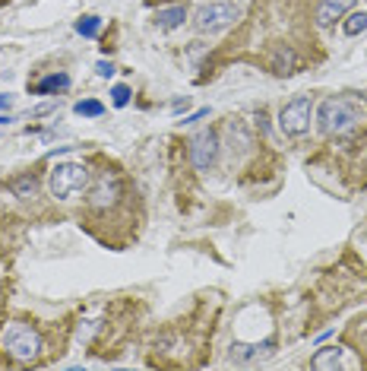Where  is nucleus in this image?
I'll list each match as a JSON object with an SVG mask.
<instances>
[{"label":"nucleus","instance_id":"1","mask_svg":"<svg viewBox=\"0 0 367 371\" xmlns=\"http://www.w3.org/2000/svg\"><path fill=\"white\" fill-rule=\"evenodd\" d=\"M358 121H361L358 105L345 96L323 99L317 108V127H320V133H327V137H345L348 131H354Z\"/></svg>","mask_w":367,"mask_h":371},{"label":"nucleus","instance_id":"2","mask_svg":"<svg viewBox=\"0 0 367 371\" xmlns=\"http://www.w3.org/2000/svg\"><path fill=\"white\" fill-rule=\"evenodd\" d=\"M89 191V168L82 162H57L51 172V194L57 200H73Z\"/></svg>","mask_w":367,"mask_h":371},{"label":"nucleus","instance_id":"3","mask_svg":"<svg viewBox=\"0 0 367 371\" xmlns=\"http://www.w3.org/2000/svg\"><path fill=\"white\" fill-rule=\"evenodd\" d=\"M3 346H7V352L16 358V362H35L41 352V337L35 327L16 321L3 330Z\"/></svg>","mask_w":367,"mask_h":371},{"label":"nucleus","instance_id":"4","mask_svg":"<svg viewBox=\"0 0 367 371\" xmlns=\"http://www.w3.org/2000/svg\"><path fill=\"white\" fill-rule=\"evenodd\" d=\"M310 117H313V99L298 96L279 111V131L285 137H304L310 131Z\"/></svg>","mask_w":367,"mask_h":371},{"label":"nucleus","instance_id":"5","mask_svg":"<svg viewBox=\"0 0 367 371\" xmlns=\"http://www.w3.org/2000/svg\"><path fill=\"white\" fill-rule=\"evenodd\" d=\"M238 16H241V10L234 7V3H228V0H212V3H203V7L193 13V26H197L200 32H222V29H228Z\"/></svg>","mask_w":367,"mask_h":371},{"label":"nucleus","instance_id":"6","mask_svg":"<svg viewBox=\"0 0 367 371\" xmlns=\"http://www.w3.org/2000/svg\"><path fill=\"white\" fill-rule=\"evenodd\" d=\"M218 133L216 131H200L190 137V162L197 172H209L218 159Z\"/></svg>","mask_w":367,"mask_h":371},{"label":"nucleus","instance_id":"7","mask_svg":"<svg viewBox=\"0 0 367 371\" xmlns=\"http://www.w3.org/2000/svg\"><path fill=\"white\" fill-rule=\"evenodd\" d=\"M117 194H121V184H117V178L111 172H102L96 178V184H92V191H89V197H92V206L105 210V206H111L117 200Z\"/></svg>","mask_w":367,"mask_h":371},{"label":"nucleus","instance_id":"8","mask_svg":"<svg viewBox=\"0 0 367 371\" xmlns=\"http://www.w3.org/2000/svg\"><path fill=\"white\" fill-rule=\"evenodd\" d=\"M354 0H320L317 7V26L320 29H329L336 26V20H345L348 13H352Z\"/></svg>","mask_w":367,"mask_h":371},{"label":"nucleus","instance_id":"9","mask_svg":"<svg viewBox=\"0 0 367 371\" xmlns=\"http://www.w3.org/2000/svg\"><path fill=\"white\" fill-rule=\"evenodd\" d=\"M272 349H276V343L272 340H266V343H238L232 346V362H241V365H250V362H260V358L272 356Z\"/></svg>","mask_w":367,"mask_h":371},{"label":"nucleus","instance_id":"10","mask_svg":"<svg viewBox=\"0 0 367 371\" xmlns=\"http://www.w3.org/2000/svg\"><path fill=\"white\" fill-rule=\"evenodd\" d=\"M342 365V349L339 346H327V349H320L317 356L310 358V368L317 371H336Z\"/></svg>","mask_w":367,"mask_h":371},{"label":"nucleus","instance_id":"11","mask_svg":"<svg viewBox=\"0 0 367 371\" xmlns=\"http://www.w3.org/2000/svg\"><path fill=\"white\" fill-rule=\"evenodd\" d=\"M184 20H187V7L184 3H177V7H165V10H158L156 13V26L158 29H177V26H184Z\"/></svg>","mask_w":367,"mask_h":371},{"label":"nucleus","instance_id":"12","mask_svg":"<svg viewBox=\"0 0 367 371\" xmlns=\"http://www.w3.org/2000/svg\"><path fill=\"white\" fill-rule=\"evenodd\" d=\"M67 86H70L67 73H51V76H45V80L35 82V92H38V96H51V92H63Z\"/></svg>","mask_w":367,"mask_h":371},{"label":"nucleus","instance_id":"13","mask_svg":"<svg viewBox=\"0 0 367 371\" xmlns=\"http://www.w3.org/2000/svg\"><path fill=\"white\" fill-rule=\"evenodd\" d=\"M10 191L20 200H32L35 194H38V178H35V175H20V178L10 181Z\"/></svg>","mask_w":367,"mask_h":371},{"label":"nucleus","instance_id":"14","mask_svg":"<svg viewBox=\"0 0 367 371\" xmlns=\"http://www.w3.org/2000/svg\"><path fill=\"white\" fill-rule=\"evenodd\" d=\"M342 32H345V35L367 32V13H364V10H358V13H348L345 22H342Z\"/></svg>","mask_w":367,"mask_h":371},{"label":"nucleus","instance_id":"15","mask_svg":"<svg viewBox=\"0 0 367 371\" xmlns=\"http://www.w3.org/2000/svg\"><path fill=\"white\" fill-rule=\"evenodd\" d=\"M228 137H232V143L238 140V152H247V150H250V143H253L250 133L244 131V124H238V121L228 124Z\"/></svg>","mask_w":367,"mask_h":371},{"label":"nucleus","instance_id":"16","mask_svg":"<svg viewBox=\"0 0 367 371\" xmlns=\"http://www.w3.org/2000/svg\"><path fill=\"white\" fill-rule=\"evenodd\" d=\"M98 29H102V20H98V16H82V20L76 22V32H80L82 38H96Z\"/></svg>","mask_w":367,"mask_h":371},{"label":"nucleus","instance_id":"17","mask_svg":"<svg viewBox=\"0 0 367 371\" xmlns=\"http://www.w3.org/2000/svg\"><path fill=\"white\" fill-rule=\"evenodd\" d=\"M76 115H82V117H102L105 115V105L102 102H96V99H86V102H76Z\"/></svg>","mask_w":367,"mask_h":371},{"label":"nucleus","instance_id":"18","mask_svg":"<svg viewBox=\"0 0 367 371\" xmlns=\"http://www.w3.org/2000/svg\"><path fill=\"white\" fill-rule=\"evenodd\" d=\"M111 102H114V108H123V105L130 102V89H127V86H114V89H111Z\"/></svg>","mask_w":367,"mask_h":371},{"label":"nucleus","instance_id":"19","mask_svg":"<svg viewBox=\"0 0 367 371\" xmlns=\"http://www.w3.org/2000/svg\"><path fill=\"white\" fill-rule=\"evenodd\" d=\"M292 64H294V54L292 51H282L279 64H276V73H292Z\"/></svg>","mask_w":367,"mask_h":371},{"label":"nucleus","instance_id":"20","mask_svg":"<svg viewBox=\"0 0 367 371\" xmlns=\"http://www.w3.org/2000/svg\"><path fill=\"white\" fill-rule=\"evenodd\" d=\"M96 73H98V76H111V73H114V64H111V61H98Z\"/></svg>","mask_w":367,"mask_h":371},{"label":"nucleus","instance_id":"21","mask_svg":"<svg viewBox=\"0 0 367 371\" xmlns=\"http://www.w3.org/2000/svg\"><path fill=\"white\" fill-rule=\"evenodd\" d=\"M206 115H209V108H200L197 115H190V117H187V121H184V124H197L200 117H206Z\"/></svg>","mask_w":367,"mask_h":371},{"label":"nucleus","instance_id":"22","mask_svg":"<svg viewBox=\"0 0 367 371\" xmlns=\"http://www.w3.org/2000/svg\"><path fill=\"white\" fill-rule=\"evenodd\" d=\"M10 105V96H0V108H7Z\"/></svg>","mask_w":367,"mask_h":371},{"label":"nucleus","instance_id":"23","mask_svg":"<svg viewBox=\"0 0 367 371\" xmlns=\"http://www.w3.org/2000/svg\"><path fill=\"white\" fill-rule=\"evenodd\" d=\"M10 121H13V117H10V115H0V124H10Z\"/></svg>","mask_w":367,"mask_h":371}]
</instances>
